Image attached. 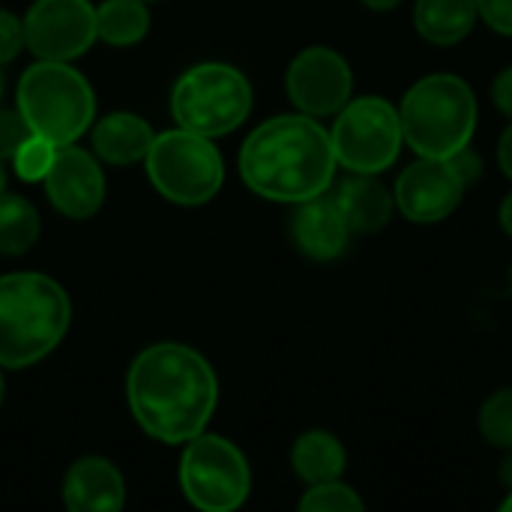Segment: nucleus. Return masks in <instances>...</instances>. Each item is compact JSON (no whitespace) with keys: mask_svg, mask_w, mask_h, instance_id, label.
<instances>
[{"mask_svg":"<svg viewBox=\"0 0 512 512\" xmlns=\"http://www.w3.org/2000/svg\"><path fill=\"white\" fill-rule=\"evenodd\" d=\"M126 399L135 423L153 441L186 444L207 429L219 405V381L198 351L162 342L129 366Z\"/></svg>","mask_w":512,"mask_h":512,"instance_id":"1","label":"nucleus"},{"mask_svg":"<svg viewBox=\"0 0 512 512\" xmlns=\"http://www.w3.org/2000/svg\"><path fill=\"white\" fill-rule=\"evenodd\" d=\"M330 129L309 114H279L249 132L240 150L243 183L279 204H300L324 195L336 177Z\"/></svg>","mask_w":512,"mask_h":512,"instance_id":"2","label":"nucleus"},{"mask_svg":"<svg viewBox=\"0 0 512 512\" xmlns=\"http://www.w3.org/2000/svg\"><path fill=\"white\" fill-rule=\"evenodd\" d=\"M72 306L66 291L42 273L0 279V366L27 369L48 357L66 336Z\"/></svg>","mask_w":512,"mask_h":512,"instance_id":"3","label":"nucleus"},{"mask_svg":"<svg viewBox=\"0 0 512 512\" xmlns=\"http://www.w3.org/2000/svg\"><path fill=\"white\" fill-rule=\"evenodd\" d=\"M477 117L471 84L453 72H432L414 81L399 102L402 135L417 156L453 159L471 147Z\"/></svg>","mask_w":512,"mask_h":512,"instance_id":"4","label":"nucleus"},{"mask_svg":"<svg viewBox=\"0 0 512 512\" xmlns=\"http://www.w3.org/2000/svg\"><path fill=\"white\" fill-rule=\"evenodd\" d=\"M15 105L33 135L66 147L93 126L96 93L66 60H36L18 81Z\"/></svg>","mask_w":512,"mask_h":512,"instance_id":"5","label":"nucleus"},{"mask_svg":"<svg viewBox=\"0 0 512 512\" xmlns=\"http://www.w3.org/2000/svg\"><path fill=\"white\" fill-rule=\"evenodd\" d=\"M252 87L228 63H198L186 69L171 90V114L180 129L204 138H222L249 117Z\"/></svg>","mask_w":512,"mask_h":512,"instance_id":"6","label":"nucleus"},{"mask_svg":"<svg viewBox=\"0 0 512 512\" xmlns=\"http://www.w3.org/2000/svg\"><path fill=\"white\" fill-rule=\"evenodd\" d=\"M144 162L156 192L180 207H201L213 201L225 183V162L213 138L180 126L156 135Z\"/></svg>","mask_w":512,"mask_h":512,"instance_id":"7","label":"nucleus"},{"mask_svg":"<svg viewBox=\"0 0 512 512\" xmlns=\"http://www.w3.org/2000/svg\"><path fill=\"white\" fill-rule=\"evenodd\" d=\"M336 162L354 174H384L402 153L399 105L384 96H357L336 114L330 129Z\"/></svg>","mask_w":512,"mask_h":512,"instance_id":"8","label":"nucleus"},{"mask_svg":"<svg viewBox=\"0 0 512 512\" xmlns=\"http://www.w3.org/2000/svg\"><path fill=\"white\" fill-rule=\"evenodd\" d=\"M180 489L201 512H231L246 504L252 474L246 456L222 435H195L180 459Z\"/></svg>","mask_w":512,"mask_h":512,"instance_id":"9","label":"nucleus"},{"mask_svg":"<svg viewBox=\"0 0 512 512\" xmlns=\"http://www.w3.org/2000/svg\"><path fill=\"white\" fill-rule=\"evenodd\" d=\"M285 90L300 114L315 120L336 117L354 93V72L339 51L312 45L291 60L285 72Z\"/></svg>","mask_w":512,"mask_h":512,"instance_id":"10","label":"nucleus"},{"mask_svg":"<svg viewBox=\"0 0 512 512\" xmlns=\"http://www.w3.org/2000/svg\"><path fill=\"white\" fill-rule=\"evenodd\" d=\"M96 42L90 0H36L24 15V45L39 60H75Z\"/></svg>","mask_w":512,"mask_h":512,"instance_id":"11","label":"nucleus"},{"mask_svg":"<svg viewBox=\"0 0 512 512\" xmlns=\"http://www.w3.org/2000/svg\"><path fill=\"white\" fill-rule=\"evenodd\" d=\"M465 177L459 174L453 159H435V156H417L411 162L393 189L396 210L414 222V225H435L444 222L465 195Z\"/></svg>","mask_w":512,"mask_h":512,"instance_id":"12","label":"nucleus"},{"mask_svg":"<svg viewBox=\"0 0 512 512\" xmlns=\"http://www.w3.org/2000/svg\"><path fill=\"white\" fill-rule=\"evenodd\" d=\"M45 195L66 219H90L105 201V174L99 159L75 144L57 147L54 165L45 174Z\"/></svg>","mask_w":512,"mask_h":512,"instance_id":"13","label":"nucleus"},{"mask_svg":"<svg viewBox=\"0 0 512 512\" xmlns=\"http://www.w3.org/2000/svg\"><path fill=\"white\" fill-rule=\"evenodd\" d=\"M294 216H291V240L294 246L312 258V261H333L345 252L348 240H351V228L342 216V210L336 207L333 195H318L309 201L294 204Z\"/></svg>","mask_w":512,"mask_h":512,"instance_id":"14","label":"nucleus"},{"mask_svg":"<svg viewBox=\"0 0 512 512\" xmlns=\"http://www.w3.org/2000/svg\"><path fill=\"white\" fill-rule=\"evenodd\" d=\"M126 504V483L117 465L102 456L78 459L63 480V507L69 512H114Z\"/></svg>","mask_w":512,"mask_h":512,"instance_id":"15","label":"nucleus"},{"mask_svg":"<svg viewBox=\"0 0 512 512\" xmlns=\"http://www.w3.org/2000/svg\"><path fill=\"white\" fill-rule=\"evenodd\" d=\"M336 207L342 210L351 234H378L390 225L396 201L393 192L381 183L378 174H354L348 171V177L336 186L333 192Z\"/></svg>","mask_w":512,"mask_h":512,"instance_id":"16","label":"nucleus"},{"mask_svg":"<svg viewBox=\"0 0 512 512\" xmlns=\"http://www.w3.org/2000/svg\"><path fill=\"white\" fill-rule=\"evenodd\" d=\"M90 141L96 150V159L108 162V165H132L147 159L150 147H153V126L129 111H114L108 117H102L96 126H90Z\"/></svg>","mask_w":512,"mask_h":512,"instance_id":"17","label":"nucleus"},{"mask_svg":"<svg viewBox=\"0 0 512 512\" xmlns=\"http://www.w3.org/2000/svg\"><path fill=\"white\" fill-rule=\"evenodd\" d=\"M480 21L477 0H417L414 27L432 45H459Z\"/></svg>","mask_w":512,"mask_h":512,"instance_id":"18","label":"nucleus"},{"mask_svg":"<svg viewBox=\"0 0 512 512\" xmlns=\"http://www.w3.org/2000/svg\"><path fill=\"white\" fill-rule=\"evenodd\" d=\"M345 465H348V453L342 441L324 429L303 432L291 447V468L306 486L339 480L345 474Z\"/></svg>","mask_w":512,"mask_h":512,"instance_id":"19","label":"nucleus"},{"mask_svg":"<svg viewBox=\"0 0 512 512\" xmlns=\"http://www.w3.org/2000/svg\"><path fill=\"white\" fill-rule=\"evenodd\" d=\"M150 30V12L144 0H105L96 9V39L108 45H135Z\"/></svg>","mask_w":512,"mask_h":512,"instance_id":"20","label":"nucleus"},{"mask_svg":"<svg viewBox=\"0 0 512 512\" xmlns=\"http://www.w3.org/2000/svg\"><path fill=\"white\" fill-rule=\"evenodd\" d=\"M39 240V213L21 195H0V255H24Z\"/></svg>","mask_w":512,"mask_h":512,"instance_id":"21","label":"nucleus"},{"mask_svg":"<svg viewBox=\"0 0 512 512\" xmlns=\"http://www.w3.org/2000/svg\"><path fill=\"white\" fill-rule=\"evenodd\" d=\"M480 435L498 450H512V387L492 393L480 408Z\"/></svg>","mask_w":512,"mask_h":512,"instance_id":"22","label":"nucleus"},{"mask_svg":"<svg viewBox=\"0 0 512 512\" xmlns=\"http://www.w3.org/2000/svg\"><path fill=\"white\" fill-rule=\"evenodd\" d=\"M363 507H366L363 498L351 486H345L342 480L315 483L300 498V510L303 512H363Z\"/></svg>","mask_w":512,"mask_h":512,"instance_id":"23","label":"nucleus"},{"mask_svg":"<svg viewBox=\"0 0 512 512\" xmlns=\"http://www.w3.org/2000/svg\"><path fill=\"white\" fill-rule=\"evenodd\" d=\"M54 156H57V147L51 141H45L39 135H27L24 144L12 156V168L24 183H39L51 171Z\"/></svg>","mask_w":512,"mask_h":512,"instance_id":"24","label":"nucleus"},{"mask_svg":"<svg viewBox=\"0 0 512 512\" xmlns=\"http://www.w3.org/2000/svg\"><path fill=\"white\" fill-rule=\"evenodd\" d=\"M33 135L30 126L24 123L21 111H9V108H0V162H12L15 150L24 144V138Z\"/></svg>","mask_w":512,"mask_h":512,"instance_id":"25","label":"nucleus"},{"mask_svg":"<svg viewBox=\"0 0 512 512\" xmlns=\"http://www.w3.org/2000/svg\"><path fill=\"white\" fill-rule=\"evenodd\" d=\"M24 48V21L0 9V63H9Z\"/></svg>","mask_w":512,"mask_h":512,"instance_id":"26","label":"nucleus"},{"mask_svg":"<svg viewBox=\"0 0 512 512\" xmlns=\"http://www.w3.org/2000/svg\"><path fill=\"white\" fill-rule=\"evenodd\" d=\"M480 21H486L495 33L512 39V0H477Z\"/></svg>","mask_w":512,"mask_h":512,"instance_id":"27","label":"nucleus"},{"mask_svg":"<svg viewBox=\"0 0 512 512\" xmlns=\"http://www.w3.org/2000/svg\"><path fill=\"white\" fill-rule=\"evenodd\" d=\"M492 102H495V108H498L504 117H510L512 120V66L501 69V72L495 75V81H492Z\"/></svg>","mask_w":512,"mask_h":512,"instance_id":"28","label":"nucleus"},{"mask_svg":"<svg viewBox=\"0 0 512 512\" xmlns=\"http://www.w3.org/2000/svg\"><path fill=\"white\" fill-rule=\"evenodd\" d=\"M498 165H501V171L512 180V123L504 129V135L498 141Z\"/></svg>","mask_w":512,"mask_h":512,"instance_id":"29","label":"nucleus"},{"mask_svg":"<svg viewBox=\"0 0 512 512\" xmlns=\"http://www.w3.org/2000/svg\"><path fill=\"white\" fill-rule=\"evenodd\" d=\"M498 222L504 228V234L512 240V192L501 201V210H498Z\"/></svg>","mask_w":512,"mask_h":512,"instance_id":"30","label":"nucleus"},{"mask_svg":"<svg viewBox=\"0 0 512 512\" xmlns=\"http://www.w3.org/2000/svg\"><path fill=\"white\" fill-rule=\"evenodd\" d=\"M366 9H372V12H390V9H396L402 0H360Z\"/></svg>","mask_w":512,"mask_h":512,"instance_id":"31","label":"nucleus"},{"mask_svg":"<svg viewBox=\"0 0 512 512\" xmlns=\"http://www.w3.org/2000/svg\"><path fill=\"white\" fill-rule=\"evenodd\" d=\"M510 456L504 459V465H501V483L507 486V489H512V450H507Z\"/></svg>","mask_w":512,"mask_h":512,"instance_id":"32","label":"nucleus"},{"mask_svg":"<svg viewBox=\"0 0 512 512\" xmlns=\"http://www.w3.org/2000/svg\"><path fill=\"white\" fill-rule=\"evenodd\" d=\"M6 192V168H3V162H0V195Z\"/></svg>","mask_w":512,"mask_h":512,"instance_id":"33","label":"nucleus"},{"mask_svg":"<svg viewBox=\"0 0 512 512\" xmlns=\"http://www.w3.org/2000/svg\"><path fill=\"white\" fill-rule=\"evenodd\" d=\"M501 510H504V512H512V489H510V495H507V498L501 501Z\"/></svg>","mask_w":512,"mask_h":512,"instance_id":"34","label":"nucleus"},{"mask_svg":"<svg viewBox=\"0 0 512 512\" xmlns=\"http://www.w3.org/2000/svg\"><path fill=\"white\" fill-rule=\"evenodd\" d=\"M0 402H3V375H0Z\"/></svg>","mask_w":512,"mask_h":512,"instance_id":"35","label":"nucleus"},{"mask_svg":"<svg viewBox=\"0 0 512 512\" xmlns=\"http://www.w3.org/2000/svg\"><path fill=\"white\" fill-rule=\"evenodd\" d=\"M0 96H3V75H0Z\"/></svg>","mask_w":512,"mask_h":512,"instance_id":"36","label":"nucleus"},{"mask_svg":"<svg viewBox=\"0 0 512 512\" xmlns=\"http://www.w3.org/2000/svg\"><path fill=\"white\" fill-rule=\"evenodd\" d=\"M144 3H147V0H144Z\"/></svg>","mask_w":512,"mask_h":512,"instance_id":"37","label":"nucleus"}]
</instances>
